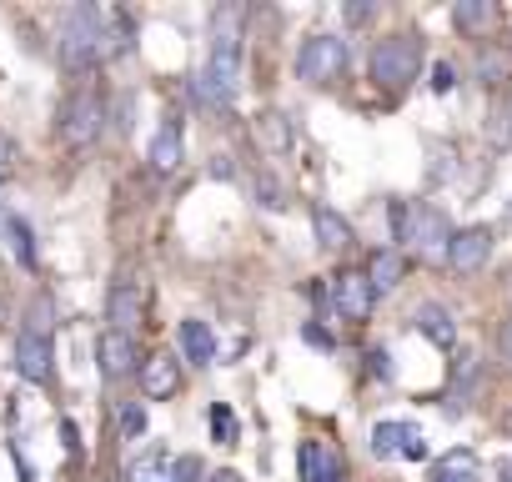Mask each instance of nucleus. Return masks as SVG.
<instances>
[{
  "instance_id": "412c9836",
  "label": "nucleus",
  "mask_w": 512,
  "mask_h": 482,
  "mask_svg": "<svg viewBox=\"0 0 512 482\" xmlns=\"http://www.w3.org/2000/svg\"><path fill=\"white\" fill-rule=\"evenodd\" d=\"M402 272H407V262H402L397 247H382V252H372V262H367V282H372L377 292H392V287L402 282Z\"/></svg>"
},
{
  "instance_id": "39448f33",
  "label": "nucleus",
  "mask_w": 512,
  "mask_h": 482,
  "mask_svg": "<svg viewBox=\"0 0 512 482\" xmlns=\"http://www.w3.org/2000/svg\"><path fill=\"white\" fill-rule=\"evenodd\" d=\"M101 126H106V96L91 86L71 91V101L61 106V141L86 151L91 141H101Z\"/></svg>"
},
{
  "instance_id": "423d86ee",
  "label": "nucleus",
  "mask_w": 512,
  "mask_h": 482,
  "mask_svg": "<svg viewBox=\"0 0 512 482\" xmlns=\"http://www.w3.org/2000/svg\"><path fill=\"white\" fill-rule=\"evenodd\" d=\"M241 91V51H211V61L196 71V96L216 111H226Z\"/></svg>"
},
{
  "instance_id": "dca6fc26",
  "label": "nucleus",
  "mask_w": 512,
  "mask_h": 482,
  "mask_svg": "<svg viewBox=\"0 0 512 482\" xmlns=\"http://www.w3.org/2000/svg\"><path fill=\"white\" fill-rule=\"evenodd\" d=\"M412 322H417V332H422L432 347H442V352L457 347V322H452V312H447L442 302H422Z\"/></svg>"
},
{
  "instance_id": "a878e982",
  "label": "nucleus",
  "mask_w": 512,
  "mask_h": 482,
  "mask_svg": "<svg viewBox=\"0 0 512 482\" xmlns=\"http://www.w3.org/2000/svg\"><path fill=\"white\" fill-rule=\"evenodd\" d=\"M262 131H267V141H272L277 151L292 141V131H287V116H262Z\"/></svg>"
},
{
  "instance_id": "393cba45",
  "label": "nucleus",
  "mask_w": 512,
  "mask_h": 482,
  "mask_svg": "<svg viewBox=\"0 0 512 482\" xmlns=\"http://www.w3.org/2000/svg\"><path fill=\"white\" fill-rule=\"evenodd\" d=\"M121 432L136 442V437H146V407L141 402H121Z\"/></svg>"
},
{
  "instance_id": "4be33fe9",
  "label": "nucleus",
  "mask_w": 512,
  "mask_h": 482,
  "mask_svg": "<svg viewBox=\"0 0 512 482\" xmlns=\"http://www.w3.org/2000/svg\"><path fill=\"white\" fill-rule=\"evenodd\" d=\"M492 21H497V6H492V0H462V6H452V26L467 31V36H482Z\"/></svg>"
},
{
  "instance_id": "f257e3e1",
  "label": "nucleus",
  "mask_w": 512,
  "mask_h": 482,
  "mask_svg": "<svg viewBox=\"0 0 512 482\" xmlns=\"http://www.w3.org/2000/svg\"><path fill=\"white\" fill-rule=\"evenodd\" d=\"M131 51V16L126 11H111V6H71L61 16V31H56V56L66 71L86 76V71H101L106 61L126 56Z\"/></svg>"
},
{
  "instance_id": "20e7f679",
  "label": "nucleus",
  "mask_w": 512,
  "mask_h": 482,
  "mask_svg": "<svg viewBox=\"0 0 512 482\" xmlns=\"http://www.w3.org/2000/svg\"><path fill=\"white\" fill-rule=\"evenodd\" d=\"M347 66H352V46L342 36H327V31L322 36H307L302 51H297V76L307 86H332V81L347 76Z\"/></svg>"
},
{
  "instance_id": "f8f14e48",
  "label": "nucleus",
  "mask_w": 512,
  "mask_h": 482,
  "mask_svg": "<svg viewBox=\"0 0 512 482\" xmlns=\"http://www.w3.org/2000/svg\"><path fill=\"white\" fill-rule=\"evenodd\" d=\"M51 362H56V347H51L46 332H21L16 337V377L41 387V382H51Z\"/></svg>"
},
{
  "instance_id": "7ed1b4c3",
  "label": "nucleus",
  "mask_w": 512,
  "mask_h": 482,
  "mask_svg": "<svg viewBox=\"0 0 512 482\" xmlns=\"http://www.w3.org/2000/svg\"><path fill=\"white\" fill-rule=\"evenodd\" d=\"M417 71H422V41L412 31L387 36V41L372 46V81L382 91H407L417 81Z\"/></svg>"
},
{
  "instance_id": "b1692460",
  "label": "nucleus",
  "mask_w": 512,
  "mask_h": 482,
  "mask_svg": "<svg viewBox=\"0 0 512 482\" xmlns=\"http://www.w3.org/2000/svg\"><path fill=\"white\" fill-rule=\"evenodd\" d=\"M206 422H211V437H216V442H236V412H231L226 402H216Z\"/></svg>"
},
{
  "instance_id": "72a5a7b5",
  "label": "nucleus",
  "mask_w": 512,
  "mask_h": 482,
  "mask_svg": "<svg viewBox=\"0 0 512 482\" xmlns=\"http://www.w3.org/2000/svg\"><path fill=\"white\" fill-rule=\"evenodd\" d=\"M507 292H512V272H507Z\"/></svg>"
},
{
  "instance_id": "c756f323",
  "label": "nucleus",
  "mask_w": 512,
  "mask_h": 482,
  "mask_svg": "<svg viewBox=\"0 0 512 482\" xmlns=\"http://www.w3.org/2000/svg\"><path fill=\"white\" fill-rule=\"evenodd\" d=\"M367 362H372V377H392V357L387 352H372Z\"/></svg>"
},
{
  "instance_id": "9b49d317",
  "label": "nucleus",
  "mask_w": 512,
  "mask_h": 482,
  "mask_svg": "<svg viewBox=\"0 0 512 482\" xmlns=\"http://www.w3.org/2000/svg\"><path fill=\"white\" fill-rule=\"evenodd\" d=\"M377 302V287L367 282V272H342L332 277V307L342 312V322H367Z\"/></svg>"
},
{
  "instance_id": "ddd939ff",
  "label": "nucleus",
  "mask_w": 512,
  "mask_h": 482,
  "mask_svg": "<svg viewBox=\"0 0 512 482\" xmlns=\"http://www.w3.org/2000/svg\"><path fill=\"white\" fill-rule=\"evenodd\" d=\"M181 156H186V126H181L176 116H166L161 131H156L151 146H146V161H151L156 176H171V171L181 166Z\"/></svg>"
},
{
  "instance_id": "473e14b6",
  "label": "nucleus",
  "mask_w": 512,
  "mask_h": 482,
  "mask_svg": "<svg viewBox=\"0 0 512 482\" xmlns=\"http://www.w3.org/2000/svg\"><path fill=\"white\" fill-rule=\"evenodd\" d=\"M206 482H241V477H236V472H211Z\"/></svg>"
},
{
  "instance_id": "2f4dec72",
  "label": "nucleus",
  "mask_w": 512,
  "mask_h": 482,
  "mask_svg": "<svg viewBox=\"0 0 512 482\" xmlns=\"http://www.w3.org/2000/svg\"><path fill=\"white\" fill-rule=\"evenodd\" d=\"M492 477H497V482H512V457H497V467H492Z\"/></svg>"
},
{
  "instance_id": "a211bd4d",
  "label": "nucleus",
  "mask_w": 512,
  "mask_h": 482,
  "mask_svg": "<svg viewBox=\"0 0 512 482\" xmlns=\"http://www.w3.org/2000/svg\"><path fill=\"white\" fill-rule=\"evenodd\" d=\"M312 226H317V241L327 252H347L352 247V221L342 216V211H332V206H312Z\"/></svg>"
},
{
  "instance_id": "c85d7f7f",
  "label": "nucleus",
  "mask_w": 512,
  "mask_h": 482,
  "mask_svg": "<svg viewBox=\"0 0 512 482\" xmlns=\"http://www.w3.org/2000/svg\"><path fill=\"white\" fill-rule=\"evenodd\" d=\"M342 16H347V26H367V21L377 16V6H347Z\"/></svg>"
},
{
  "instance_id": "6e6552de",
  "label": "nucleus",
  "mask_w": 512,
  "mask_h": 482,
  "mask_svg": "<svg viewBox=\"0 0 512 482\" xmlns=\"http://www.w3.org/2000/svg\"><path fill=\"white\" fill-rule=\"evenodd\" d=\"M372 452L377 457H407V462H422L427 457V437L417 422H377L372 427Z\"/></svg>"
},
{
  "instance_id": "f03ea898",
  "label": "nucleus",
  "mask_w": 512,
  "mask_h": 482,
  "mask_svg": "<svg viewBox=\"0 0 512 482\" xmlns=\"http://www.w3.org/2000/svg\"><path fill=\"white\" fill-rule=\"evenodd\" d=\"M392 236L407 241V247H417L422 262H447L457 231L447 226V216L437 206H427V201H397L392 206Z\"/></svg>"
},
{
  "instance_id": "f3484780",
  "label": "nucleus",
  "mask_w": 512,
  "mask_h": 482,
  "mask_svg": "<svg viewBox=\"0 0 512 482\" xmlns=\"http://www.w3.org/2000/svg\"><path fill=\"white\" fill-rule=\"evenodd\" d=\"M176 347H181V362H191V367H211L216 362V337H211L206 322H181L176 327Z\"/></svg>"
},
{
  "instance_id": "bb28decb",
  "label": "nucleus",
  "mask_w": 512,
  "mask_h": 482,
  "mask_svg": "<svg viewBox=\"0 0 512 482\" xmlns=\"http://www.w3.org/2000/svg\"><path fill=\"white\" fill-rule=\"evenodd\" d=\"M452 86H457V71H452L447 61H437V66H432V91H437V96H447Z\"/></svg>"
},
{
  "instance_id": "9d476101",
  "label": "nucleus",
  "mask_w": 512,
  "mask_h": 482,
  "mask_svg": "<svg viewBox=\"0 0 512 482\" xmlns=\"http://www.w3.org/2000/svg\"><path fill=\"white\" fill-rule=\"evenodd\" d=\"M492 241H497V231H492V226H462V231L452 236L447 267H452V272H462V277L482 272V267H487V257H492Z\"/></svg>"
},
{
  "instance_id": "5701e85b",
  "label": "nucleus",
  "mask_w": 512,
  "mask_h": 482,
  "mask_svg": "<svg viewBox=\"0 0 512 482\" xmlns=\"http://www.w3.org/2000/svg\"><path fill=\"white\" fill-rule=\"evenodd\" d=\"M131 482H176V457L171 452H146L136 467H131Z\"/></svg>"
},
{
  "instance_id": "1a4fd4ad",
  "label": "nucleus",
  "mask_w": 512,
  "mask_h": 482,
  "mask_svg": "<svg viewBox=\"0 0 512 482\" xmlns=\"http://www.w3.org/2000/svg\"><path fill=\"white\" fill-rule=\"evenodd\" d=\"M297 472H302V482H347V457L332 442L307 437L297 447Z\"/></svg>"
},
{
  "instance_id": "cd10ccee",
  "label": "nucleus",
  "mask_w": 512,
  "mask_h": 482,
  "mask_svg": "<svg viewBox=\"0 0 512 482\" xmlns=\"http://www.w3.org/2000/svg\"><path fill=\"white\" fill-rule=\"evenodd\" d=\"M201 477V462L196 457H176V482H196Z\"/></svg>"
},
{
  "instance_id": "6ab92c4d",
  "label": "nucleus",
  "mask_w": 512,
  "mask_h": 482,
  "mask_svg": "<svg viewBox=\"0 0 512 482\" xmlns=\"http://www.w3.org/2000/svg\"><path fill=\"white\" fill-rule=\"evenodd\" d=\"M432 482H482L477 452H472V447H452V452H442V462L432 467Z\"/></svg>"
},
{
  "instance_id": "0eeeda50",
  "label": "nucleus",
  "mask_w": 512,
  "mask_h": 482,
  "mask_svg": "<svg viewBox=\"0 0 512 482\" xmlns=\"http://www.w3.org/2000/svg\"><path fill=\"white\" fill-rule=\"evenodd\" d=\"M141 367H146V362H141V347H136L131 332L106 327V332L96 337V372H101L106 382H126V377H136Z\"/></svg>"
},
{
  "instance_id": "aec40b11",
  "label": "nucleus",
  "mask_w": 512,
  "mask_h": 482,
  "mask_svg": "<svg viewBox=\"0 0 512 482\" xmlns=\"http://www.w3.org/2000/svg\"><path fill=\"white\" fill-rule=\"evenodd\" d=\"M0 236L11 241V257H16L26 272H36V236H31V221H26V216H6V221H0Z\"/></svg>"
},
{
  "instance_id": "4468645a",
  "label": "nucleus",
  "mask_w": 512,
  "mask_h": 482,
  "mask_svg": "<svg viewBox=\"0 0 512 482\" xmlns=\"http://www.w3.org/2000/svg\"><path fill=\"white\" fill-rule=\"evenodd\" d=\"M141 392H146L151 402L176 397V392H181V357H171V352L146 357V367H141Z\"/></svg>"
},
{
  "instance_id": "7c9ffc66",
  "label": "nucleus",
  "mask_w": 512,
  "mask_h": 482,
  "mask_svg": "<svg viewBox=\"0 0 512 482\" xmlns=\"http://www.w3.org/2000/svg\"><path fill=\"white\" fill-rule=\"evenodd\" d=\"M497 347H502V362H507V367H512V322H507V327H502V337H497Z\"/></svg>"
},
{
  "instance_id": "2eb2a0df",
  "label": "nucleus",
  "mask_w": 512,
  "mask_h": 482,
  "mask_svg": "<svg viewBox=\"0 0 512 482\" xmlns=\"http://www.w3.org/2000/svg\"><path fill=\"white\" fill-rule=\"evenodd\" d=\"M106 317H111L116 332H131V337H136V327H141V317H146L141 287H136V282H116V287H111V302H106Z\"/></svg>"
}]
</instances>
